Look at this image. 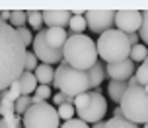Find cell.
Returning <instances> with one entry per match:
<instances>
[{"label":"cell","instance_id":"obj_1","mask_svg":"<svg viewBox=\"0 0 148 128\" xmlns=\"http://www.w3.org/2000/svg\"><path fill=\"white\" fill-rule=\"evenodd\" d=\"M25 47L10 23L0 22V93L25 72Z\"/></svg>","mask_w":148,"mask_h":128},{"label":"cell","instance_id":"obj_2","mask_svg":"<svg viewBox=\"0 0 148 128\" xmlns=\"http://www.w3.org/2000/svg\"><path fill=\"white\" fill-rule=\"evenodd\" d=\"M64 62H68L72 68L88 72L90 68L97 64V47L88 35H70L66 45L62 49Z\"/></svg>","mask_w":148,"mask_h":128},{"label":"cell","instance_id":"obj_3","mask_svg":"<svg viewBox=\"0 0 148 128\" xmlns=\"http://www.w3.org/2000/svg\"><path fill=\"white\" fill-rule=\"evenodd\" d=\"M96 47H97L99 58H103L107 64L131 58V43H129V37H127V33L119 31L117 27L101 33L99 39H97V43H96Z\"/></svg>","mask_w":148,"mask_h":128},{"label":"cell","instance_id":"obj_4","mask_svg":"<svg viewBox=\"0 0 148 128\" xmlns=\"http://www.w3.org/2000/svg\"><path fill=\"white\" fill-rule=\"evenodd\" d=\"M53 85L64 93V95H70V97H78L82 93H88L92 89L90 85V76L88 72H82V70H76L72 68L68 62H60L57 72H55V82Z\"/></svg>","mask_w":148,"mask_h":128},{"label":"cell","instance_id":"obj_5","mask_svg":"<svg viewBox=\"0 0 148 128\" xmlns=\"http://www.w3.org/2000/svg\"><path fill=\"white\" fill-rule=\"evenodd\" d=\"M119 107L127 121L134 124H148V91L144 87H131L123 95Z\"/></svg>","mask_w":148,"mask_h":128},{"label":"cell","instance_id":"obj_6","mask_svg":"<svg viewBox=\"0 0 148 128\" xmlns=\"http://www.w3.org/2000/svg\"><path fill=\"white\" fill-rule=\"evenodd\" d=\"M74 109L80 121H84L86 124L88 122L96 124L101 122V119L107 113V101L99 91H88L74 99Z\"/></svg>","mask_w":148,"mask_h":128},{"label":"cell","instance_id":"obj_7","mask_svg":"<svg viewBox=\"0 0 148 128\" xmlns=\"http://www.w3.org/2000/svg\"><path fill=\"white\" fill-rule=\"evenodd\" d=\"M23 128H60V116L51 103H33L23 114Z\"/></svg>","mask_w":148,"mask_h":128},{"label":"cell","instance_id":"obj_8","mask_svg":"<svg viewBox=\"0 0 148 128\" xmlns=\"http://www.w3.org/2000/svg\"><path fill=\"white\" fill-rule=\"evenodd\" d=\"M84 18L88 23V29L97 35L113 29V25H115V12L113 10H88Z\"/></svg>","mask_w":148,"mask_h":128},{"label":"cell","instance_id":"obj_9","mask_svg":"<svg viewBox=\"0 0 148 128\" xmlns=\"http://www.w3.org/2000/svg\"><path fill=\"white\" fill-rule=\"evenodd\" d=\"M31 49H33L35 56L43 62V64H57V62L60 64V62H64V54H62V51H55V49H51V47L47 45L45 29L43 31H37Z\"/></svg>","mask_w":148,"mask_h":128},{"label":"cell","instance_id":"obj_10","mask_svg":"<svg viewBox=\"0 0 148 128\" xmlns=\"http://www.w3.org/2000/svg\"><path fill=\"white\" fill-rule=\"evenodd\" d=\"M115 27L127 35L138 33L142 27V12H138V10H117L115 12Z\"/></svg>","mask_w":148,"mask_h":128},{"label":"cell","instance_id":"obj_11","mask_svg":"<svg viewBox=\"0 0 148 128\" xmlns=\"http://www.w3.org/2000/svg\"><path fill=\"white\" fill-rule=\"evenodd\" d=\"M105 72L111 78V82H129L134 76L136 68H134V62L131 58H127V60H121V62H111V64H107L105 66Z\"/></svg>","mask_w":148,"mask_h":128},{"label":"cell","instance_id":"obj_12","mask_svg":"<svg viewBox=\"0 0 148 128\" xmlns=\"http://www.w3.org/2000/svg\"><path fill=\"white\" fill-rule=\"evenodd\" d=\"M72 12L70 10H45L43 12V22L49 25V27H66L70 23V18H72Z\"/></svg>","mask_w":148,"mask_h":128},{"label":"cell","instance_id":"obj_13","mask_svg":"<svg viewBox=\"0 0 148 128\" xmlns=\"http://www.w3.org/2000/svg\"><path fill=\"white\" fill-rule=\"evenodd\" d=\"M45 39H47V45L51 49L62 51L68 41V31L62 29V27H47L45 29Z\"/></svg>","mask_w":148,"mask_h":128},{"label":"cell","instance_id":"obj_14","mask_svg":"<svg viewBox=\"0 0 148 128\" xmlns=\"http://www.w3.org/2000/svg\"><path fill=\"white\" fill-rule=\"evenodd\" d=\"M55 72H57V70H53L51 64H43V62H41L33 74H35L39 85H49V83L55 82Z\"/></svg>","mask_w":148,"mask_h":128},{"label":"cell","instance_id":"obj_15","mask_svg":"<svg viewBox=\"0 0 148 128\" xmlns=\"http://www.w3.org/2000/svg\"><path fill=\"white\" fill-rule=\"evenodd\" d=\"M20 85H22V95L23 97H31V93H35L37 89V78L33 72H23L20 78Z\"/></svg>","mask_w":148,"mask_h":128},{"label":"cell","instance_id":"obj_16","mask_svg":"<svg viewBox=\"0 0 148 128\" xmlns=\"http://www.w3.org/2000/svg\"><path fill=\"white\" fill-rule=\"evenodd\" d=\"M127 89H129V83L127 82H109V85H107L109 99L115 101V103H121V99L127 93Z\"/></svg>","mask_w":148,"mask_h":128},{"label":"cell","instance_id":"obj_17","mask_svg":"<svg viewBox=\"0 0 148 128\" xmlns=\"http://www.w3.org/2000/svg\"><path fill=\"white\" fill-rule=\"evenodd\" d=\"M88 76H90V85H92V89H96V87H99V85L103 83L107 72H105V68L97 62L94 68H90V70H88Z\"/></svg>","mask_w":148,"mask_h":128},{"label":"cell","instance_id":"obj_18","mask_svg":"<svg viewBox=\"0 0 148 128\" xmlns=\"http://www.w3.org/2000/svg\"><path fill=\"white\" fill-rule=\"evenodd\" d=\"M88 27V23H86V18L84 16H72L70 18V23H68V29L72 35H82V31Z\"/></svg>","mask_w":148,"mask_h":128},{"label":"cell","instance_id":"obj_19","mask_svg":"<svg viewBox=\"0 0 148 128\" xmlns=\"http://www.w3.org/2000/svg\"><path fill=\"white\" fill-rule=\"evenodd\" d=\"M148 58V47L138 43V45L131 47V60L133 62H144Z\"/></svg>","mask_w":148,"mask_h":128},{"label":"cell","instance_id":"obj_20","mask_svg":"<svg viewBox=\"0 0 148 128\" xmlns=\"http://www.w3.org/2000/svg\"><path fill=\"white\" fill-rule=\"evenodd\" d=\"M25 23H27V12L14 10V12H12V18H10V25H12L14 29H20V27H25Z\"/></svg>","mask_w":148,"mask_h":128},{"label":"cell","instance_id":"obj_21","mask_svg":"<svg viewBox=\"0 0 148 128\" xmlns=\"http://www.w3.org/2000/svg\"><path fill=\"white\" fill-rule=\"evenodd\" d=\"M2 97L8 99V101H14V103L22 97V85H20V80H18V82H14L6 91H2Z\"/></svg>","mask_w":148,"mask_h":128},{"label":"cell","instance_id":"obj_22","mask_svg":"<svg viewBox=\"0 0 148 128\" xmlns=\"http://www.w3.org/2000/svg\"><path fill=\"white\" fill-rule=\"evenodd\" d=\"M103 128H138V124L127 121V119H115V116H111L109 121L105 122Z\"/></svg>","mask_w":148,"mask_h":128},{"label":"cell","instance_id":"obj_23","mask_svg":"<svg viewBox=\"0 0 148 128\" xmlns=\"http://www.w3.org/2000/svg\"><path fill=\"white\" fill-rule=\"evenodd\" d=\"M27 23H29L33 29L41 31V25H43V12H39V10H31L27 12Z\"/></svg>","mask_w":148,"mask_h":128},{"label":"cell","instance_id":"obj_24","mask_svg":"<svg viewBox=\"0 0 148 128\" xmlns=\"http://www.w3.org/2000/svg\"><path fill=\"white\" fill-rule=\"evenodd\" d=\"M33 105V97H20L18 101H16V114H20V116H23V114L27 113V109Z\"/></svg>","mask_w":148,"mask_h":128},{"label":"cell","instance_id":"obj_25","mask_svg":"<svg viewBox=\"0 0 148 128\" xmlns=\"http://www.w3.org/2000/svg\"><path fill=\"white\" fill-rule=\"evenodd\" d=\"M51 87L49 85H37L35 89V95H33V103H41V101H47L51 97Z\"/></svg>","mask_w":148,"mask_h":128},{"label":"cell","instance_id":"obj_26","mask_svg":"<svg viewBox=\"0 0 148 128\" xmlns=\"http://www.w3.org/2000/svg\"><path fill=\"white\" fill-rule=\"evenodd\" d=\"M57 113H59V116L62 119V121H72L74 119V113H76V109H74V105H70V103H66V105H60L59 109H57Z\"/></svg>","mask_w":148,"mask_h":128},{"label":"cell","instance_id":"obj_27","mask_svg":"<svg viewBox=\"0 0 148 128\" xmlns=\"http://www.w3.org/2000/svg\"><path fill=\"white\" fill-rule=\"evenodd\" d=\"M0 114H2V119H4V116H12V114H16V103L2 97V101H0Z\"/></svg>","mask_w":148,"mask_h":128},{"label":"cell","instance_id":"obj_28","mask_svg":"<svg viewBox=\"0 0 148 128\" xmlns=\"http://www.w3.org/2000/svg\"><path fill=\"white\" fill-rule=\"evenodd\" d=\"M134 76L138 78V82H140L142 87H146V85H148V62H142L140 66L136 68Z\"/></svg>","mask_w":148,"mask_h":128},{"label":"cell","instance_id":"obj_29","mask_svg":"<svg viewBox=\"0 0 148 128\" xmlns=\"http://www.w3.org/2000/svg\"><path fill=\"white\" fill-rule=\"evenodd\" d=\"M138 35H140L142 45L148 47V10L142 12V27H140V31H138Z\"/></svg>","mask_w":148,"mask_h":128},{"label":"cell","instance_id":"obj_30","mask_svg":"<svg viewBox=\"0 0 148 128\" xmlns=\"http://www.w3.org/2000/svg\"><path fill=\"white\" fill-rule=\"evenodd\" d=\"M18 31V35H20V39H22V43H23V47H31L33 45V33H31L27 27H20V29H16Z\"/></svg>","mask_w":148,"mask_h":128},{"label":"cell","instance_id":"obj_31","mask_svg":"<svg viewBox=\"0 0 148 128\" xmlns=\"http://www.w3.org/2000/svg\"><path fill=\"white\" fill-rule=\"evenodd\" d=\"M37 56L33 51H27V54H25V72H35L37 70Z\"/></svg>","mask_w":148,"mask_h":128},{"label":"cell","instance_id":"obj_32","mask_svg":"<svg viewBox=\"0 0 148 128\" xmlns=\"http://www.w3.org/2000/svg\"><path fill=\"white\" fill-rule=\"evenodd\" d=\"M74 99L76 97H70V95H64V93H55L53 95V103L57 107H60V105H66V103H70V105H74Z\"/></svg>","mask_w":148,"mask_h":128},{"label":"cell","instance_id":"obj_33","mask_svg":"<svg viewBox=\"0 0 148 128\" xmlns=\"http://www.w3.org/2000/svg\"><path fill=\"white\" fill-rule=\"evenodd\" d=\"M60 128H90V126L84 121H80V119H72V121L62 122V124H60Z\"/></svg>","mask_w":148,"mask_h":128},{"label":"cell","instance_id":"obj_34","mask_svg":"<svg viewBox=\"0 0 148 128\" xmlns=\"http://www.w3.org/2000/svg\"><path fill=\"white\" fill-rule=\"evenodd\" d=\"M127 37H129V43H131V47L138 45V41H140V35H138V33H131V35H127Z\"/></svg>","mask_w":148,"mask_h":128},{"label":"cell","instance_id":"obj_35","mask_svg":"<svg viewBox=\"0 0 148 128\" xmlns=\"http://www.w3.org/2000/svg\"><path fill=\"white\" fill-rule=\"evenodd\" d=\"M127 83H129V89H131V87H140V82H138V78H136V76H133Z\"/></svg>","mask_w":148,"mask_h":128},{"label":"cell","instance_id":"obj_36","mask_svg":"<svg viewBox=\"0 0 148 128\" xmlns=\"http://www.w3.org/2000/svg\"><path fill=\"white\" fill-rule=\"evenodd\" d=\"M14 116V114H12ZM12 116H4V119H0V128H10V119Z\"/></svg>","mask_w":148,"mask_h":128},{"label":"cell","instance_id":"obj_37","mask_svg":"<svg viewBox=\"0 0 148 128\" xmlns=\"http://www.w3.org/2000/svg\"><path fill=\"white\" fill-rule=\"evenodd\" d=\"M113 116H115V119H125V114H123V109H121V107H115V111H113Z\"/></svg>","mask_w":148,"mask_h":128},{"label":"cell","instance_id":"obj_38","mask_svg":"<svg viewBox=\"0 0 148 128\" xmlns=\"http://www.w3.org/2000/svg\"><path fill=\"white\" fill-rule=\"evenodd\" d=\"M105 126V122L101 121V122H96V124H92V128H103Z\"/></svg>","mask_w":148,"mask_h":128},{"label":"cell","instance_id":"obj_39","mask_svg":"<svg viewBox=\"0 0 148 128\" xmlns=\"http://www.w3.org/2000/svg\"><path fill=\"white\" fill-rule=\"evenodd\" d=\"M0 101H2V93H0Z\"/></svg>","mask_w":148,"mask_h":128},{"label":"cell","instance_id":"obj_40","mask_svg":"<svg viewBox=\"0 0 148 128\" xmlns=\"http://www.w3.org/2000/svg\"><path fill=\"white\" fill-rule=\"evenodd\" d=\"M144 128H148V124H144Z\"/></svg>","mask_w":148,"mask_h":128},{"label":"cell","instance_id":"obj_41","mask_svg":"<svg viewBox=\"0 0 148 128\" xmlns=\"http://www.w3.org/2000/svg\"><path fill=\"white\" fill-rule=\"evenodd\" d=\"M144 62H148V58H146V60H144Z\"/></svg>","mask_w":148,"mask_h":128},{"label":"cell","instance_id":"obj_42","mask_svg":"<svg viewBox=\"0 0 148 128\" xmlns=\"http://www.w3.org/2000/svg\"><path fill=\"white\" fill-rule=\"evenodd\" d=\"M0 119H2V114H0Z\"/></svg>","mask_w":148,"mask_h":128}]
</instances>
